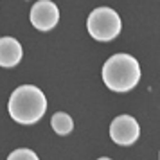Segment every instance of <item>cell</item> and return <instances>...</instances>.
<instances>
[{"label": "cell", "mask_w": 160, "mask_h": 160, "mask_svg": "<svg viewBox=\"0 0 160 160\" xmlns=\"http://www.w3.org/2000/svg\"><path fill=\"white\" fill-rule=\"evenodd\" d=\"M23 56L22 45L18 43V40L11 36L0 38V67L6 68H13L20 63Z\"/></svg>", "instance_id": "8992f818"}, {"label": "cell", "mask_w": 160, "mask_h": 160, "mask_svg": "<svg viewBox=\"0 0 160 160\" xmlns=\"http://www.w3.org/2000/svg\"><path fill=\"white\" fill-rule=\"evenodd\" d=\"M87 29L90 36L97 42H112L119 36L122 29V22L121 16L112 8H97L88 16Z\"/></svg>", "instance_id": "3957f363"}, {"label": "cell", "mask_w": 160, "mask_h": 160, "mask_svg": "<svg viewBox=\"0 0 160 160\" xmlns=\"http://www.w3.org/2000/svg\"><path fill=\"white\" fill-rule=\"evenodd\" d=\"M9 115L20 124H34L45 115L47 99L38 87L23 85L18 87L9 97Z\"/></svg>", "instance_id": "6da1fadb"}, {"label": "cell", "mask_w": 160, "mask_h": 160, "mask_svg": "<svg viewBox=\"0 0 160 160\" xmlns=\"http://www.w3.org/2000/svg\"><path fill=\"white\" fill-rule=\"evenodd\" d=\"M102 81L113 92H128L140 81V65L130 54H113L102 65Z\"/></svg>", "instance_id": "7a4b0ae2"}, {"label": "cell", "mask_w": 160, "mask_h": 160, "mask_svg": "<svg viewBox=\"0 0 160 160\" xmlns=\"http://www.w3.org/2000/svg\"><path fill=\"white\" fill-rule=\"evenodd\" d=\"M140 135L138 122L131 115H119L110 124V137L119 146H131Z\"/></svg>", "instance_id": "277c9868"}, {"label": "cell", "mask_w": 160, "mask_h": 160, "mask_svg": "<svg viewBox=\"0 0 160 160\" xmlns=\"http://www.w3.org/2000/svg\"><path fill=\"white\" fill-rule=\"evenodd\" d=\"M31 23L38 31H51L59 22V9L51 0H38L31 8Z\"/></svg>", "instance_id": "5b68a950"}, {"label": "cell", "mask_w": 160, "mask_h": 160, "mask_svg": "<svg viewBox=\"0 0 160 160\" xmlns=\"http://www.w3.org/2000/svg\"><path fill=\"white\" fill-rule=\"evenodd\" d=\"M9 160H38V155L34 151H31V149H25V148H22V149H16V151H13L11 155L8 157Z\"/></svg>", "instance_id": "ba28073f"}, {"label": "cell", "mask_w": 160, "mask_h": 160, "mask_svg": "<svg viewBox=\"0 0 160 160\" xmlns=\"http://www.w3.org/2000/svg\"><path fill=\"white\" fill-rule=\"evenodd\" d=\"M51 126L52 130L56 131L58 135H68L74 128V121L72 117L65 113V112H58V113H54L51 119Z\"/></svg>", "instance_id": "52a82bcc"}]
</instances>
